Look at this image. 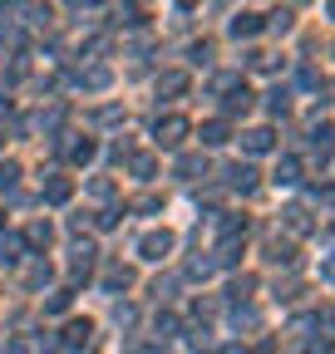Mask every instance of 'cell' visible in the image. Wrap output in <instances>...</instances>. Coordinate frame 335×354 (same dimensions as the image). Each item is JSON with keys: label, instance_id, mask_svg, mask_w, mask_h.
Here are the masks:
<instances>
[{"label": "cell", "instance_id": "cell-13", "mask_svg": "<svg viewBox=\"0 0 335 354\" xmlns=\"http://www.w3.org/2000/svg\"><path fill=\"white\" fill-rule=\"evenodd\" d=\"M227 187H232V192H251V187H257V172H251L246 162L227 167Z\"/></svg>", "mask_w": 335, "mask_h": 354}, {"label": "cell", "instance_id": "cell-25", "mask_svg": "<svg viewBox=\"0 0 335 354\" xmlns=\"http://www.w3.org/2000/svg\"><path fill=\"white\" fill-rule=\"evenodd\" d=\"M188 59L192 64H212V39H197L192 50H188Z\"/></svg>", "mask_w": 335, "mask_h": 354}, {"label": "cell", "instance_id": "cell-19", "mask_svg": "<svg viewBox=\"0 0 335 354\" xmlns=\"http://www.w3.org/2000/svg\"><path fill=\"white\" fill-rule=\"evenodd\" d=\"M251 290H257V276H237V281L227 286V300L242 305V300H251Z\"/></svg>", "mask_w": 335, "mask_h": 354}, {"label": "cell", "instance_id": "cell-26", "mask_svg": "<svg viewBox=\"0 0 335 354\" xmlns=\"http://www.w3.org/2000/svg\"><path fill=\"white\" fill-rule=\"evenodd\" d=\"M50 236H55L50 221H35V227H30V246H50Z\"/></svg>", "mask_w": 335, "mask_h": 354}, {"label": "cell", "instance_id": "cell-5", "mask_svg": "<svg viewBox=\"0 0 335 354\" xmlns=\"http://www.w3.org/2000/svg\"><path fill=\"white\" fill-rule=\"evenodd\" d=\"M168 251H173V232H148L138 241V256H148V261H163Z\"/></svg>", "mask_w": 335, "mask_h": 354}, {"label": "cell", "instance_id": "cell-6", "mask_svg": "<svg viewBox=\"0 0 335 354\" xmlns=\"http://www.w3.org/2000/svg\"><path fill=\"white\" fill-rule=\"evenodd\" d=\"M197 138H202V148H222V143L232 138V128H227V118H207V123L197 128Z\"/></svg>", "mask_w": 335, "mask_h": 354}, {"label": "cell", "instance_id": "cell-1", "mask_svg": "<svg viewBox=\"0 0 335 354\" xmlns=\"http://www.w3.org/2000/svg\"><path fill=\"white\" fill-rule=\"evenodd\" d=\"M192 133V123L183 118V113H163L158 123H153V138H158V148H183V138Z\"/></svg>", "mask_w": 335, "mask_h": 354}, {"label": "cell", "instance_id": "cell-18", "mask_svg": "<svg viewBox=\"0 0 335 354\" xmlns=\"http://www.w3.org/2000/svg\"><path fill=\"white\" fill-rule=\"evenodd\" d=\"M129 286H134L129 266H109V271H104V290H129Z\"/></svg>", "mask_w": 335, "mask_h": 354}, {"label": "cell", "instance_id": "cell-24", "mask_svg": "<svg viewBox=\"0 0 335 354\" xmlns=\"http://www.w3.org/2000/svg\"><path fill=\"white\" fill-rule=\"evenodd\" d=\"M266 109H271V113L281 118V113L291 109V94H286V88H271V94H266Z\"/></svg>", "mask_w": 335, "mask_h": 354}, {"label": "cell", "instance_id": "cell-33", "mask_svg": "<svg viewBox=\"0 0 335 354\" xmlns=\"http://www.w3.org/2000/svg\"><path fill=\"white\" fill-rule=\"evenodd\" d=\"M178 172H183V177H197V172H202V158H178Z\"/></svg>", "mask_w": 335, "mask_h": 354}, {"label": "cell", "instance_id": "cell-16", "mask_svg": "<svg viewBox=\"0 0 335 354\" xmlns=\"http://www.w3.org/2000/svg\"><path fill=\"white\" fill-rule=\"evenodd\" d=\"M237 261H242V236H222V246H217L212 266H237Z\"/></svg>", "mask_w": 335, "mask_h": 354}, {"label": "cell", "instance_id": "cell-36", "mask_svg": "<svg viewBox=\"0 0 335 354\" xmlns=\"http://www.w3.org/2000/svg\"><path fill=\"white\" fill-rule=\"evenodd\" d=\"M104 0H74V10H99Z\"/></svg>", "mask_w": 335, "mask_h": 354}, {"label": "cell", "instance_id": "cell-40", "mask_svg": "<svg viewBox=\"0 0 335 354\" xmlns=\"http://www.w3.org/2000/svg\"><path fill=\"white\" fill-rule=\"evenodd\" d=\"M183 6H197V0H183Z\"/></svg>", "mask_w": 335, "mask_h": 354}, {"label": "cell", "instance_id": "cell-2", "mask_svg": "<svg viewBox=\"0 0 335 354\" xmlns=\"http://www.w3.org/2000/svg\"><path fill=\"white\" fill-rule=\"evenodd\" d=\"M55 153H64V158H74V162H89V158H94V143H89V138H79V133H60Z\"/></svg>", "mask_w": 335, "mask_h": 354}, {"label": "cell", "instance_id": "cell-38", "mask_svg": "<svg viewBox=\"0 0 335 354\" xmlns=\"http://www.w3.org/2000/svg\"><path fill=\"white\" fill-rule=\"evenodd\" d=\"M222 354H246V349H242V344H227V349H222Z\"/></svg>", "mask_w": 335, "mask_h": 354}, {"label": "cell", "instance_id": "cell-17", "mask_svg": "<svg viewBox=\"0 0 335 354\" xmlns=\"http://www.w3.org/2000/svg\"><path fill=\"white\" fill-rule=\"evenodd\" d=\"M74 197V183H69V177H50V183H45V202H69Z\"/></svg>", "mask_w": 335, "mask_h": 354}, {"label": "cell", "instance_id": "cell-39", "mask_svg": "<svg viewBox=\"0 0 335 354\" xmlns=\"http://www.w3.org/2000/svg\"><path fill=\"white\" fill-rule=\"evenodd\" d=\"M325 15H330V20H335V0H325Z\"/></svg>", "mask_w": 335, "mask_h": 354}, {"label": "cell", "instance_id": "cell-7", "mask_svg": "<svg viewBox=\"0 0 335 354\" xmlns=\"http://www.w3.org/2000/svg\"><path fill=\"white\" fill-rule=\"evenodd\" d=\"M163 94H168V99H183V94H188V74H183V69L158 74V99H163Z\"/></svg>", "mask_w": 335, "mask_h": 354}, {"label": "cell", "instance_id": "cell-8", "mask_svg": "<svg viewBox=\"0 0 335 354\" xmlns=\"http://www.w3.org/2000/svg\"><path fill=\"white\" fill-rule=\"evenodd\" d=\"M222 109H227V118L251 113V88H246V84H232V88H227V99H222Z\"/></svg>", "mask_w": 335, "mask_h": 354}, {"label": "cell", "instance_id": "cell-21", "mask_svg": "<svg viewBox=\"0 0 335 354\" xmlns=\"http://www.w3.org/2000/svg\"><path fill=\"white\" fill-rule=\"evenodd\" d=\"M20 251H25L20 236H6V241H0V261H6V266H20Z\"/></svg>", "mask_w": 335, "mask_h": 354}, {"label": "cell", "instance_id": "cell-12", "mask_svg": "<svg viewBox=\"0 0 335 354\" xmlns=\"http://www.w3.org/2000/svg\"><path fill=\"white\" fill-rule=\"evenodd\" d=\"M281 216H286V232H291V236H306V232L316 227V221H311V212H306V207H286Z\"/></svg>", "mask_w": 335, "mask_h": 354}, {"label": "cell", "instance_id": "cell-34", "mask_svg": "<svg viewBox=\"0 0 335 354\" xmlns=\"http://www.w3.org/2000/svg\"><path fill=\"white\" fill-rule=\"evenodd\" d=\"M306 354H335V344H330V335H320V339H311V344H306Z\"/></svg>", "mask_w": 335, "mask_h": 354}, {"label": "cell", "instance_id": "cell-20", "mask_svg": "<svg viewBox=\"0 0 335 354\" xmlns=\"http://www.w3.org/2000/svg\"><path fill=\"white\" fill-rule=\"evenodd\" d=\"M129 167H134V177H143V183H148V177L158 172V158H153V153H134Z\"/></svg>", "mask_w": 335, "mask_h": 354}, {"label": "cell", "instance_id": "cell-37", "mask_svg": "<svg viewBox=\"0 0 335 354\" xmlns=\"http://www.w3.org/2000/svg\"><path fill=\"white\" fill-rule=\"evenodd\" d=\"M148 354H173V349H168V344H153V349H148Z\"/></svg>", "mask_w": 335, "mask_h": 354}, {"label": "cell", "instance_id": "cell-3", "mask_svg": "<svg viewBox=\"0 0 335 354\" xmlns=\"http://www.w3.org/2000/svg\"><path fill=\"white\" fill-rule=\"evenodd\" d=\"M242 148H246L251 158H262V153L276 148V133H271V128H246V133H242Z\"/></svg>", "mask_w": 335, "mask_h": 354}, {"label": "cell", "instance_id": "cell-9", "mask_svg": "<svg viewBox=\"0 0 335 354\" xmlns=\"http://www.w3.org/2000/svg\"><path fill=\"white\" fill-rule=\"evenodd\" d=\"M266 261H271V266H296V241L271 236V241H266Z\"/></svg>", "mask_w": 335, "mask_h": 354}, {"label": "cell", "instance_id": "cell-41", "mask_svg": "<svg viewBox=\"0 0 335 354\" xmlns=\"http://www.w3.org/2000/svg\"><path fill=\"white\" fill-rule=\"evenodd\" d=\"M296 6H301V0H296Z\"/></svg>", "mask_w": 335, "mask_h": 354}, {"label": "cell", "instance_id": "cell-10", "mask_svg": "<svg viewBox=\"0 0 335 354\" xmlns=\"http://www.w3.org/2000/svg\"><path fill=\"white\" fill-rule=\"evenodd\" d=\"M271 183H276V187H296V183H301V158H281L276 172H271Z\"/></svg>", "mask_w": 335, "mask_h": 354}, {"label": "cell", "instance_id": "cell-32", "mask_svg": "<svg viewBox=\"0 0 335 354\" xmlns=\"http://www.w3.org/2000/svg\"><path fill=\"white\" fill-rule=\"evenodd\" d=\"M266 25H271V30H276V35H286V30H291V10H276V15H271V20H266Z\"/></svg>", "mask_w": 335, "mask_h": 354}, {"label": "cell", "instance_id": "cell-23", "mask_svg": "<svg viewBox=\"0 0 335 354\" xmlns=\"http://www.w3.org/2000/svg\"><path fill=\"white\" fill-rule=\"evenodd\" d=\"M246 232V216H237V212H222V236H242Z\"/></svg>", "mask_w": 335, "mask_h": 354}, {"label": "cell", "instance_id": "cell-14", "mask_svg": "<svg viewBox=\"0 0 335 354\" xmlns=\"http://www.w3.org/2000/svg\"><path fill=\"white\" fill-rule=\"evenodd\" d=\"M74 79H79L84 88H94V94H99V88H109V84H114V74H109L104 64H94V69H79Z\"/></svg>", "mask_w": 335, "mask_h": 354}, {"label": "cell", "instance_id": "cell-28", "mask_svg": "<svg viewBox=\"0 0 335 354\" xmlns=\"http://www.w3.org/2000/svg\"><path fill=\"white\" fill-rule=\"evenodd\" d=\"M118 25H129V30H134V25H143L138 6H118Z\"/></svg>", "mask_w": 335, "mask_h": 354}, {"label": "cell", "instance_id": "cell-4", "mask_svg": "<svg viewBox=\"0 0 335 354\" xmlns=\"http://www.w3.org/2000/svg\"><path fill=\"white\" fill-rule=\"evenodd\" d=\"M311 148L320 153V162L330 158V148H335V123H330V118H316V123H311Z\"/></svg>", "mask_w": 335, "mask_h": 354}, {"label": "cell", "instance_id": "cell-29", "mask_svg": "<svg viewBox=\"0 0 335 354\" xmlns=\"http://www.w3.org/2000/svg\"><path fill=\"white\" fill-rule=\"evenodd\" d=\"M212 271H217L212 256H202V261H192V266H188V276H192V281H197V276H212Z\"/></svg>", "mask_w": 335, "mask_h": 354}, {"label": "cell", "instance_id": "cell-35", "mask_svg": "<svg viewBox=\"0 0 335 354\" xmlns=\"http://www.w3.org/2000/svg\"><path fill=\"white\" fill-rule=\"evenodd\" d=\"M118 118H123V109H114V104H109V109H99V123H118Z\"/></svg>", "mask_w": 335, "mask_h": 354}, {"label": "cell", "instance_id": "cell-11", "mask_svg": "<svg viewBox=\"0 0 335 354\" xmlns=\"http://www.w3.org/2000/svg\"><path fill=\"white\" fill-rule=\"evenodd\" d=\"M257 30H262V15H251V10L232 15V25H227V35H232V39H251Z\"/></svg>", "mask_w": 335, "mask_h": 354}, {"label": "cell", "instance_id": "cell-31", "mask_svg": "<svg viewBox=\"0 0 335 354\" xmlns=\"http://www.w3.org/2000/svg\"><path fill=\"white\" fill-rule=\"evenodd\" d=\"M30 286H50V266H45V261L30 266Z\"/></svg>", "mask_w": 335, "mask_h": 354}, {"label": "cell", "instance_id": "cell-30", "mask_svg": "<svg viewBox=\"0 0 335 354\" xmlns=\"http://www.w3.org/2000/svg\"><path fill=\"white\" fill-rule=\"evenodd\" d=\"M45 310H50V315H60V310H69V290H55V295L45 300Z\"/></svg>", "mask_w": 335, "mask_h": 354}, {"label": "cell", "instance_id": "cell-15", "mask_svg": "<svg viewBox=\"0 0 335 354\" xmlns=\"http://www.w3.org/2000/svg\"><path fill=\"white\" fill-rule=\"evenodd\" d=\"M89 339H94V325H89V320H69V325H64V344H69V349L89 344Z\"/></svg>", "mask_w": 335, "mask_h": 354}, {"label": "cell", "instance_id": "cell-27", "mask_svg": "<svg viewBox=\"0 0 335 354\" xmlns=\"http://www.w3.org/2000/svg\"><path fill=\"white\" fill-rule=\"evenodd\" d=\"M118 216H123V212H118V207H109V212H99V216H94V227H99V232H109V227H118Z\"/></svg>", "mask_w": 335, "mask_h": 354}, {"label": "cell", "instance_id": "cell-22", "mask_svg": "<svg viewBox=\"0 0 335 354\" xmlns=\"http://www.w3.org/2000/svg\"><path fill=\"white\" fill-rule=\"evenodd\" d=\"M20 183V162L15 158H6V162H0V192H10Z\"/></svg>", "mask_w": 335, "mask_h": 354}]
</instances>
